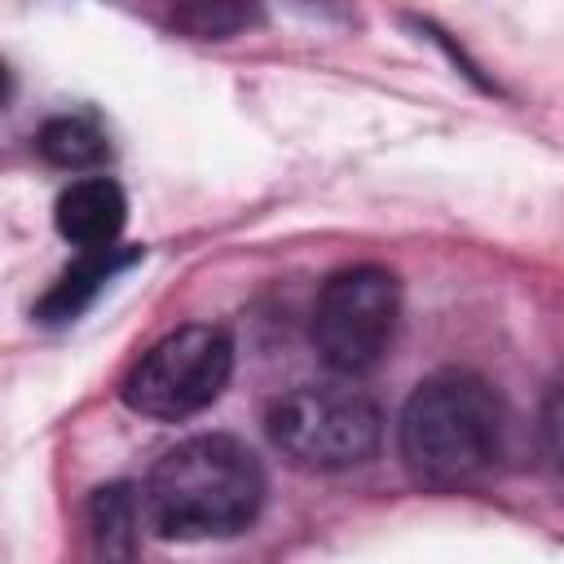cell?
Wrapping results in <instances>:
<instances>
[{"instance_id": "1", "label": "cell", "mask_w": 564, "mask_h": 564, "mask_svg": "<svg viewBox=\"0 0 564 564\" xmlns=\"http://www.w3.org/2000/svg\"><path fill=\"white\" fill-rule=\"evenodd\" d=\"M145 516L159 538L203 542L242 533L264 507V467L238 436L203 432L172 445L145 476Z\"/></svg>"}, {"instance_id": "6", "label": "cell", "mask_w": 564, "mask_h": 564, "mask_svg": "<svg viewBox=\"0 0 564 564\" xmlns=\"http://www.w3.org/2000/svg\"><path fill=\"white\" fill-rule=\"evenodd\" d=\"M141 22L181 40H234L264 26L260 0H115Z\"/></svg>"}, {"instance_id": "11", "label": "cell", "mask_w": 564, "mask_h": 564, "mask_svg": "<svg viewBox=\"0 0 564 564\" xmlns=\"http://www.w3.org/2000/svg\"><path fill=\"white\" fill-rule=\"evenodd\" d=\"M542 445H546V458L555 463V471H564V392L551 397V405L542 414Z\"/></svg>"}, {"instance_id": "9", "label": "cell", "mask_w": 564, "mask_h": 564, "mask_svg": "<svg viewBox=\"0 0 564 564\" xmlns=\"http://www.w3.org/2000/svg\"><path fill=\"white\" fill-rule=\"evenodd\" d=\"M88 529H93V546L110 560H128L141 546V529H150L145 516V489L115 480L93 489L88 498Z\"/></svg>"}, {"instance_id": "7", "label": "cell", "mask_w": 564, "mask_h": 564, "mask_svg": "<svg viewBox=\"0 0 564 564\" xmlns=\"http://www.w3.org/2000/svg\"><path fill=\"white\" fill-rule=\"evenodd\" d=\"M57 234L79 247V251H97V247H115L119 234H123V220H128V198L119 189V181L110 176H84V181H70L62 194H57Z\"/></svg>"}, {"instance_id": "5", "label": "cell", "mask_w": 564, "mask_h": 564, "mask_svg": "<svg viewBox=\"0 0 564 564\" xmlns=\"http://www.w3.org/2000/svg\"><path fill=\"white\" fill-rule=\"evenodd\" d=\"M234 375V339L225 326H181L163 335L123 379V405L132 414L176 423L207 410Z\"/></svg>"}, {"instance_id": "10", "label": "cell", "mask_w": 564, "mask_h": 564, "mask_svg": "<svg viewBox=\"0 0 564 564\" xmlns=\"http://www.w3.org/2000/svg\"><path fill=\"white\" fill-rule=\"evenodd\" d=\"M35 150L62 172H88L110 159V137L93 115H53L35 132Z\"/></svg>"}, {"instance_id": "2", "label": "cell", "mask_w": 564, "mask_h": 564, "mask_svg": "<svg viewBox=\"0 0 564 564\" xmlns=\"http://www.w3.org/2000/svg\"><path fill=\"white\" fill-rule=\"evenodd\" d=\"M502 432V397L471 370H441L410 392L397 419V449L419 480L463 485L498 458Z\"/></svg>"}, {"instance_id": "4", "label": "cell", "mask_w": 564, "mask_h": 564, "mask_svg": "<svg viewBox=\"0 0 564 564\" xmlns=\"http://www.w3.org/2000/svg\"><path fill=\"white\" fill-rule=\"evenodd\" d=\"M273 445L304 471H348L383 441L379 405L344 383H300L269 410Z\"/></svg>"}, {"instance_id": "8", "label": "cell", "mask_w": 564, "mask_h": 564, "mask_svg": "<svg viewBox=\"0 0 564 564\" xmlns=\"http://www.w3.org/2000/svg\"><path fill=\"white\" fill-rule=\"evenodd\" d=\"M141 251L137 247H97V251H79L75 264L62 269V278L48 286V295L35 304V317L44 326H66L75 322L101 291L115 273H123Z\"/></svg>"}, {"instance_id": "3", "label": "cell", "mask_w": 564, "mask_h": 564, "mask_svg": "<svg viewBox=\"0 0 564 564\" xmlns=\"http://www.w3.org/2000/svg\"><path fill=\"white\" fill-rule=\"evenodd\" d=\"M401 282L379 264H352L322 282L308 339L322 366L339 379H361L379 370L397 339Z\"/></svg>"}]
</instances>
